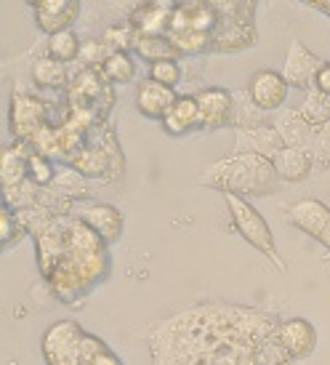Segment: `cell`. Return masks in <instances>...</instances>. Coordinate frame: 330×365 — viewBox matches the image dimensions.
Here are the masks:
<instances>
[{
	"label": "cell",
	"mask_w": 330,
	"mask_h": 365,
	"mask_svg": "<svg viewBox=\"0 0 330 365\" xmlns=\"http://www.w3.org/2000/svg\"><path fill=\"white\" fill-rule=\"evenodd\" d=\"M280 176L274 171V160L264 155L240 153L234 158L219 160L210 168L202 182L213 184L216 190H224L227 195H267L274 190V182Z\"/></svg>",
	"instance_id": "cell-1"
},
{
	"label": "cell",
	"mask_w": 330,
	"mask_h": 365,
	"mask_svg": "<svg viewBox=\"0 0 330 365\" xmlns=\"http://www.w3.org/2000/svg\"><path fill=\"white\" fill-rule=\"evenodd\" d=\"M227 205H230L232 222L237 227V232H240L256 251H261L264 256H269L272 262H277V267L282 269L285 264H282L280 256H277V245H274L272 230H269V224L264 222V216H261L245 197H240V195H227Z\"/></svg>",
	"instance_id": "cell-2"
},
{
	"label": "cell",
	"mask_w": 330,
	"mask_h": 365,
	"mask_svg": "<svg viewBox=\"0 0 330 365\" xmlns=\"http://www.w3.org/2000/svg\"><path fill=\"white\" fill-rule=\"evenodd\" d=\"M86 336L88 334H83L78 323L59 320L43 336V357L48 360V365H83Z\"/></svg>",
	"instance_id": "cell-3"
},
{
	"label": "cell",
	"mask_w": 330,
	"mask_h": 365,
	"mask_svg": "<svg viewBox=\"0 0 330 365\" xmlns=\"http://www.w3.org/2000/svg\"><path fill=\"white\" fill-rule=\"evenodd\" d=\"M46 104L27 93H14L11 99V131L21 142H32L46 128Z\"/></svg>",
	"instance_id": "cell-4"
},
{
	"label": "cell",
	"mask_w": 330,
	"mask_h": 365,
	"mask_svg": "<svg viewBox=\"0 0 330 365\" xmlns=\"http://www.w3.org/2000/svg\"><path fill=\"white\" fill-rule=\"evenodd\" d=\"M274 339L280 341V346L288 352V357H309L311 349L317 346V331L309 320L304 317H290V320H282L274 331Z\"/></svg>",
	"instance_id": "cell-5"
},
{
	"label": "cell",
	"mask_w": 330,
	"mask_h": 365,
	"mask_svg": "<svg viewBox=\"0 0 330 365\" xmlns=\"http://www.w3.org/2000/svg\"><path fill=\"white\" fill-rule=\"evenodd\" d=\"M256 43L253 19H230L219 16V24L210 35V51H242Z\"/></svg>",
	"instance_id": "cell-6"
},
{
	"label": "cell",
	"mask_w": 330,
	"mask_h": 365,
	"mask_svg": "<svg viewBox=\"0 0 330 365\" xmlns=\"http://www.w3.org/2000/svg\"><path fill=\"white\" fill-rule=\"evenodd\" d=\"M248 96L261 112L277 110L288 96V81L274 70H259L250 81Z\"/></svg>",
	"instance_id": "cell-7"
},
{
	"label": "cell",
	"mask_w": 330,
	"mask_h": 365,
	"mask_svg": "<svg viewBox=\"0 0 330 365\" xmlns=\"http://www.w3.org/2000/svg\"><path fill=\"white\" fill-rule=\"evenodd\" d=\"M234 96L227 88H205L197 93L200 107V128H221L234 118Z\"/></svg>",
	"instance_id": "cell-8"
},
{
	"label": "cell",
	"mask_w": 330,
	"mask_h": 365,
	"mask_svg": "<svg viewBox=\"0 0 330 365\" xmlns=\"http://www.w3.org/2000/svg\"><path fill=\"white\" fill-rule=\"evenodd\" d=\"M322 64H325V61H322L320 56H314L306 46L293 43L288 51V61H285L282 78H285L288 86H293V88H309L311 83L317 81V72L322 70Z\"/></svg>",
	"instance_id": "cell-9"
},
{
	"label": "cell",
	"mask_w": 330,
	"mask_h": 365,
	"mask_svg": "<svg viewBox=\"0 0 330 365\" xmlns=\"http://www.w3.org/2000/svg\"><path fill=\"white\" fill-rule=\"evenodd\" d=\"M32 9H35L38 27L51 38V35H56L61 30H70V24L81 14V3H72V0H41Z\"/></svg>",
	"instance_id": "cell-10"
},
{
	"label": "cell",
	"mask_w": 330,
	"mask_h": 365,
	"mask_svg": "<svg viewBox=\"0 0 330 365\" xmlns=\"http://www.w3.org/2000/svg\"><path fill=\"white\" fill-rule=\"evenodd\" d=\"M81 222H86L93 230V232L99 235L104 243H115V240H120L123 237V213L110 203H96V205H88L86 211H81L78 216Z\"/></svg>",
	"instance_id": "cell-11"
},
{
	"label": "cell",
	"mask_w": 330,
	"mask_h": 365,
	"mask_svg": "<svg viewBox=\"0 0 330 365\" xmlns=\"http://www.w3.org/2000/svg\"><path fill=\"white\" fill-rule=\"evenodd\" d=\"M176 99H179V96H176L173 88L160 86V83H155V81H144L139 86V91H136L139 112L147 115V118H152V120H163L170 112V107H173Z\"/></svg>",
	"instance_id": "cell-12"
},
{
	"label": "cell",
	"mask_w": 330,
	"mask_h": 365,
	"mask_svg": "<svg viewBox=\"0 0 330 365\" xmlns=\"http://www.w3.org/2000/svg\"><path fill=\"white\" fill-rule=\"evenodd\" d=\"M274 160V171L285 182H301L306 179L314 165V155L309 147H282L280 153L272 158Z\"/></svg>",
	"instance_id": "cell-13"
},
{
	"label": "cell",
	"mask_w": 330,
	"mask_h": 365,
	"mask_svg": "<svg viewBox=\"0 0 330 365\" xmlns=\"http://www.w3.org/2000/svg\"><path fill=\"white\" fill-rule=\"evenodd\" d=\"M176 6H163V3H144L130 14V27L136 35H168L170 16Z\"/></svg>",
	"instance_id": "cell-14"
},
{
	"label": "cell",
	"mask_w": 330,
	"mask_h": 365,
	"mask_svg": "<svg viewBox=\"0 0 330 365\" xmlns=\"http://www.w3.org/2000/svg\"><path fill=\"white\" fill-rule=\"evenodd\" d=\"M290 222L320 240L322 232L330 227V208L320 200H299L290 208Z\"/></svg>",
	"instance_id": "cell-15"
},
{
	"label": "cell",
	"mask_w": 330,
	"mask_h": 365,
	"mask_svg": "<svg viewBox=\"0 0 330 365\" xmlns=\"http://www.w3.org/2000/svg\"><path fill=\"white\" fill-rule=\"evenodd\" d=\"M237 142H240L242 153L264 155V158H274V155L285 147V142H282L280 133H277V128H269V125L240 128V131H237Z\"/></svg>",
	"instance_id": "cell-16"
},
{
	"label": "cell",
	"mask_w": 330,
	"mask_h": 365,
	"mask_svg": "<svg viewBox=\"0 0 330 365\" xmlns=\"http://www.w3.org/2000/svg\"><path fill=\"white\" fill-rule=\"evenodd\" d=\"M163 128L170 136H181V133L200 128V107H197V96H179L170 112L163 118Z\"/></svg>",
	"instance_id": "cell-17"
},
{
	"label": "cell",
	"mask_w": 330,
	"mask_h": 365,
	"mask_svg": "<svg viewBox=\"0 0 330 365\" xmlns=\"http://www.w3.org/2000/svg\"><path fill=\"white\" fill-rule=\"evenodd\" d=\"M277 133H280V139L285 142V147H306L309 139L317 133L314 125L306 123V118L301 115V110H288L280 115V120H277Z\"/></svg>",
	"instance_id": "cell-18"
},
{
	"label": "cell",
	"mask_w": 330,
	"mask_h": 365,
	"mask_svg": "<svg viewBox=\"0 0 330 365\" xmlns=\"http://www.w3.org/2000/svg\"><path fill=\"white\" fill-rule=\"evenodd\" d=\"M133 51L139 53L141 59L152 61V64L165 61V59H179V51H176V46L168 41V35H139Z\"/></svg>",
	"instance_id": "cell-19"
},
{
	"label": "cell",
	"mask_w": 330,
	"mask_h": 365,
	"mask_svg": "<svg viewBox=\"0 0 330 365\" xmlns=\"http://www.w3.org/2000/svg\"><path fill=\"white\" fill-rule=\"evenodd\" d=\"M27 158H30V153H21V147L6 150V155H3V190H14V187L24 184Z\"/></svg>",
	"instance_id": "cell-20"
},
{
	"label": "cell",
	"mask_w": 330,
	"mask_h": 365,
	"mask_svg": "<svg viewBox=\"0 0 330 365\" xmlns=\"http://www.w3.org/2000/svg\"><path fill=\"white\" fill-rule=\"evenodd\" d=\"M81 48H83V41L72 30H61L48 38V53L56 61H61V64L81 59Z\"/></svg>",
	"instance_id": "cell-21"
},
{
	"label": "cell",
	"mask_w": 330,
	"mask_h": 365,
	"mask_svg": "<svg viewBox=\"0 0 330 365\" xmlns=\"http://www.w3.org/2000/svg\"><path fill=\"white\" fill-rule=\"evenodd\" d=\"M70 165L83 176H104L107 173V155L101 147H86L70 158Z\"/></svg>",
	"instance_id": "cell-22"
},
{
	"label": "cell",
	"mask_w": 330,
	"mask_h": 365,
	"mask_svg": "<svg viewBox=\"0 0 330 365\" xmlns=\"http://www.w3.org/2000/svg\"><path fill=\"white\" fill-rule=\"evenodd\" d=\"M32 78H35L38 86H46V88H61V86L67 83V70H64V64L56 61L53 56H43V59L35 61Z\"/></svg>",
	"instance_id": "cell-23"
},
{
	"label": "cell",
	"mask_w": 330,
	"mask_h": 365,
	"mask_svg": "<svg viewBox=\"0 0 330 365\" xmlns=\"http://www.w3.org/2000/svg\"><path fill=\"white\" fill-rule=\"evenodd\" d=\"M101 75L110 83H128L136 75V64H133L128 51H115L101 64Z\"/></svg>",
	"instance_id": "cell-24"
},
{
	"label": "cell",
	"mask_w": 330,
	"mask_h": 365,
	"mask_svg": "<svg viewBox=\"0 0 330 365\" xmlns=\"http://www.w3.org/2000/svg\"><path fill=\"white\" fill-rule=\"evenodd\" d=\"M27 179H30L38 190L53 187V182H56V165H51V160L46 155L32 150L30 158H27Z\"/></svg>",
	"instance_id": "cell-25"
},
{
	"label": "cell",
	"mask_w": 330,
	"mask_h": 365,
	"mask_svg": "<svg viewBox=\"0 0 330 365\" xmlns=\"http://www.w3.org/2000/svg\"><path fill=\"white\" fill-rule=\"evenodd\" d=\"M136 30L128 24H112V27H107L104 30V35H101V43L110 48V53L115 51H128V48H133L136 46Z\"/></svg>",
	"instance_id": "cell-26"
},
{
	"label": "cell",
	"mask_w": 330,
	"mask_h": 365,
	"mask_svg": "<svg viewBox=\"0 0 330 365\" xmlns=\"http://www.w3.org/2000/svg\"><path fill=\"white\" fill-rule=\"evenodd\" d=\"M53 192H59L61 197H86L88 190H86V182L81 179V173L75 168H64V171H56V182H53Z\"/></svg>",
	"instance_id": "cell-27"
},
{
	"label": "cell",
	"mask_w": 330,
	"mask_h": 365,
	"mask_svg": "<svg viewBox=\"0 0 330 365\" xmlns=\"http://www.w3.org/2000/svg\"><path fill=\"white\" fill-rule=\"evenodd\" d=\"M290 357L288 352L280 346V341L269 336L267 341H261L256 349H253V365H285Z\"/></svg>",
	"instance_id": "cell-28"
},
{
	"label": "cell",
	"mask_w": 330,
	"mask_h": 365,
	"mask_svg": "<svg viewBox=\"0 0 330 365\" xmlns=\"http://www.w3.org/2000/svg\"><path fill=\"white\" fill-rule=\"evenodd\" d=\"M0 243H3V248H11L14 243H19L21 235L27 232L24 227H21V222L16 219V213H11L9 205H3V213H0Z\"/></svg>",
	"instance_id": "cell-29"
},
{
	"label": "cell",
	"mask_w": 330,
	"mask_h": 365,
	"mask_svg": "<svg viewBox=\"0 0 330 365\" xmlns=\"http://www.w3.org/2000/svg\"><path fill=\"white\" fill-rule=\"evenodd\" d=\"M150 81L173 88V86L181 81L179 61H176V59H165V61H158V64H152V67H150Z\"/></svg>",
	"instance_id": "cell-30"
},
{
	"label": "cell",
	"mask_w": 330,
	"mask_h": 365,
	"mask_svg": "<svg viewBox=\"0 0 330 365\" xmlns=\"http://www.w3.org/2000/svg\"><path fill=\"white\" fill-rule=\"evenodd\" d=\"M110 56V48L104 46L101 41H83V48H81V61L86 67H101L104 61Z\"/></svg>",
	"instance_id": "cell-31"
},
{
	"label": "cell",
	"mask_w": 330,
	"mask_h": 365,
	"mask_svg": "<svg viewBox=\"0 0 330 365\" xmlns=\"http://www.w3.org/2000/svg\"><path fill=\"white\" fill-rule=\"evenodd\" d=\"M314 91H320L322 96H330V61H325V64H322V70L317 72Z\"/></svg>",
	"instance_id": "cell-32"
},
{
	"label": "cell",
	"mask_w": 330,
	"mask_h": 365,
	"mask_svg": "<svg viewBox=\"0 0 330 365\" xmlns=\"http://www.w3.org/2000/svg\"><path fill=\"white\" fill-rule=\"evenodd\" d=\"M91 365H123V363H120V360H118L115 355H112L110 349H104L101 355L93 357V363H91Z\"/></svg>",
	"instance_id": "cell-33"
},
{
	"label": "cell",
	"mask_w": 330,
	"mask_h": 365,
	"mask_svg": "<svg viewBox=\"0 0 330 365\" xmlns=\"http://www.w3.org/2000/svg\"><path fill=\"white\" fill-rule=\"evenodd\" d=\"M311 9H317V11H322V14H328L330 16V3H325V0H314V3H309Z\"/></svg>",
	"instance_id": "cell-34"
},
{
	"label": "cell",
	"mask_w": 330,
	"mask_h": 365,
	"mask_svg": "<svg viewBox=\"0 0 330 365\" xmlns=\"http://www.w3.org/2000/svg\"><path fill=\"white\" fill-rule=\"evenodd\" d=\"M320 243L325 245V248H328V251H330V227H328V230H325V232H322Z\"/></svg>",
	"instance_id": "cell-35"
}]
</instances>
